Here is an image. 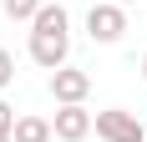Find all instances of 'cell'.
I'll use <instances>...</instances> for the list:
<instances>
[{
  "label": "cell",
  "instance_id": "9",
  "mask_svg": "<svg viewBox=\"0 0 147 142\" xmlns=\"http://www.w3.org/2000/svg\"><path fill=\"white\" fill-rule=\"evenodd\" d=\"M5 86H15V56L0 46V91H5Z\"/></svg>",
  "mask_w": 147,
  "mask_h": 142
},
{
  "label": "cell",
  "instance_id": "1",
  "mask_svg": "<svg viewBox=\"0 0 147 142\" xmlns=\"http://www.w3.org/2000/svg\"><path fill=\"white\" fill-rule=\"evenodd\" d=\"M91 132L102 142H147V127L137 122V112H122V107H107V112L91 117Z\"/></svg>",
  "mask_w": 147,
  "mask_h": 142
},
{
  "label": "cell",
  "instance_id": "12",
  "mask_svg": "<svg viewBox=\"0 0 147 142\" xmlns=\"http://www.w3.org/2000/svg\"><path fill=\"white\" fill-rule=\"evenodd\" d=\"M142 81H147V56H142Z\"/></svg>",
  "mask_w": 147,
  "mask_h": 142
},
{
  "label": "cell",
  "instance_id": "3",
  "mask_svg": "<svg viewBox=\"0 0 147 142\" xmlns=\"http://www.w3.org/2000/svg\"><path fill=\"white\" fill-rule=\"evenodd\" d=\"M86 36L96 46H117L122 36H127V10L112 5V0H96V5L86 10Z\"/></svg>",
  "mask_w": 147,
  "mask_h": 142
},
{
  "label": "cell",
  "instance_id": "2",
  "mask_svg": "<svg viewBox=\"0 0 147 142\" xmlns=\"http://www.w3.org/2000/svg\"><path fill=\"white\" fill-rule=\"evenodd\" d=\"M30 61L41 71L71 66V30H30Z\"/></svg>",
  "mask_w": 147,
  "mask_h": 142
},
{
  "label": "cell",
  "instance_id": "4",
  "mask_svg": "<svg viewBox=\"0 0 147 142\" xmlns=\"http://www.w3.org/2000/svg\"><path fill=\"white\" fill-rule=\"evenodd\" d=\"M51 97H56V107H81V101L91 97V76L81 66H61V71H51Z\"/></svg>",
  "mask_w": 147,
  "mask_h": 142
},
{
  "label": "cell",
  "instance_id": "7",
  "mask_svg": "<svg viewBox=\"0 0 147 142\" xmlns=\"http://www.w3.org/2000/svg\"><path fill=\"white\" fill-rule=\"evenodd\" d=\"M30 30H71L66 5H41V10H36V20H30Z\"/></svg>",
  "mask_w": 147,
  "mask_h": 142
},
{
  "label": "cell",
  "instance_id": "13",
  "mask_svg": "<svg viewBox=\"0 0 147 142\" xmlns=\"http://www.w3.org/2000/svg\"><path fill=\"white\" fill-rule=\"evenodd\" d=\"M0 142H15V137H0Z\"/></svg>",
  "mask_w": 147,
  "mask_h": 142
},
{
  "label": "cell",
  "instance_id": "8",
  "mask_svg": "<svg viewBox=\"0 0 147 142\" xmlns=\"http://www.w3.org/2000/svg\"><path fill=\"white\" fill-rule=\"evenodd\" d=\"M41 5H46V0H0V10L10 15V20H36Z\"/></svg>",
  "mask_w": 147,
  "mask_h": 142
},
{
  "label": "cell",
  "instance_id": "11",
  "mask_svg": "<svg viewBox=\"0 0 147 142\" xmlns=\"http://www.w3.org/2000/svg\"><path fill=\"white\" fill-rule=\"evenodd\" d=\"M112 5H122V10H127V5H137V0H112Z\"/></svg>",
  "mask_w": 147,
  "mask_h": 142
},
{
  "label": "cell",
  "instance_id": "10",
  "mask_svg": "<svg viewBox=\"0 0 147 142\" xmlns=\"http://www.w3.org/2000/svg\"><path fill=\"white\" fill-rule=\"evenodd\" d=\"M10 132H15V107L0 97V137H10Z\"/></svg>",
  "mask_w": 147,
  "mask_h": 142
},
{
  "label": "cell",
  "instance_id": "5",
  "mask_svg": "<svg viewBox=\"0 0 147 142\" xmlns=\"http://www.w3.org/2000/svg\"><path fill=\"white\" fill-rule=\"evenodd\" d=\"M51 132H56V142H86V137H91V112H86V101H81V107H56Z\"/></svg>",
  "mask_w": 147,
  "mask_h": 142
},
{
  "label": "cell",
  "instance_id": "6",
  "mask_svg": "<svg viewBox=\"0 0 147 142\" xmlns=\"http://www.w3.org/2000/svg\"><path fill=\"white\" fill-rule=\"evenodd\" d=\"M15 142H56V132H51V117H36V112H26V117H15V132H10Z\"/></svg>",
  "mask_w": 147,
  "mask_h": 142
}]
</instances>
